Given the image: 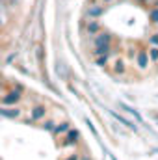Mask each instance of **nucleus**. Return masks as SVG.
<instances>
[{"label":"nucleus","instance_id":"f257e3e1","mask_svg":"<svg viewBox=\"0 0 158 160\" xmlns=\"http://www.w3.org/2000/svg\"><path fill=\"white\" fill-rule=\"evenodd\" d=\"M112 116H114V118H116V119H117L119 123H123V125H126V127H128V128H132V130H136V125H134V123H132V121L125 119V118H123V116H119V114H116V112H112Z\"/></svg>","mask_w":158,"mask_h":160},{"label":"nucleus","instance_id":"f03ea898","mask_svg":"<svg viewBox=\"0 0 158 160\" xmlns=\"http://www.w3.org/2000/svg\"><path fill=\"white\" fill-rule=\"evenodd\" d=\"M108 41H110V36L108 34H102L97 39V47H108Z\"/></svg>","mask_w":158,"mask_h":160},{"label":"nucleus","instance_id":"7ed1b4c3","mask_svg":"<svg viewBox=\"0 0 158 160\" xmlns=\"http://www.w3.org/2000/svg\"><path fill=\"white\" fill-rule=\"evenodd\" d=\"M0 114L2 116H7V118H17L19 116V110H6V108H2Z\"/></svg>","mask_w":158,"mask_h":160},{"label":"nucleus","instance_id":"20e7f679","mask_svg":"<svg viewBox=\"0 0 158 160\" xmlns=\"http://www.w3.org/2000/svg\"><path fill=\"white\" fill-rule=\"evenodd\" d=\"M17 101H19V93H9V97H6V99H4V102H6V104L17 102Z\"/></svg>","mask_w":158,"mask_h":160},{"label":"nucleus","instance_id":"39448f33","mask_svg":"<svg viewBox=\"0 0 158 160\" xmlns=\"http://www.w3.org/2000/svg\"><path fill=\"white\" fill-rule=\"evenodd\" d=\"M32 114H34V118H36V119H39V118H43V114H45V108H43V106H36Z\"/></svg>","mask_w":158,"mask_h":160},{"label":"nucleus","instance_id":"423d86ee","mask_svg":"<svg viewBox=\"0 0 158 160\" xmlns=\"http://www.w3.org/2000/svg\"><path fill=\"white\" fill-rule=\"evenodd\" d=\"M121 106H123V108H125L126 112H130V114H132V116H134V118H136V119H138V121H141V116H140V114H138V112H136L134 108H128L126 104H121ZM141 123H143V121H141Z\"/></svg>","mask_w":158,"mask_h":160},{"label":"nucleus","instance_id":"0eeeda50","mask_svg":"<svg viewBox=\"0 0 158 160\" xmlns=\"http://www.w3.org/2000/svg\"><path fill=\"white\" fill-rule=\"evenodd\" d=\"M138 62H140V65H141V67H145V65H147V54H140Z\"/></svg>","mask_w":158,"mask_h":160},{"label":"nucleus","instance_id":"6e6552de","mask_svg":"<svg viewBox=\"0 0 158 160\" xmlns=\"http://www.w3.org/2000/svg\"><path fill=\"white\" fill-rule=\"evenodd\" d=\"M77 136H78V132H77V130H71V132H69V140H67V142H69V143H73V142L77 140Z\"/></svg>","mask_w":158,"mask_h":160},{"label":"nucleus","instance_id":"1a4fd4ad","mask_svg":"<svg viewBox=\"0 0 158 160\" xmlns=\"http://www.w3.org/2000/svg\"><path fill=\"white\" fill-rule=\"evenodd\" d=\"M151 58H153V60H158V48H153V50H151Z\"/></svg>","mask_w":158,"mask_h":160},{"label":"nucleus","instance_id":"9d476101","mask_svg":"<svg viewBox=\"0 0 158 160\" xmlns=\"http://www.w3.org/2000/svg\"><path fill=\"white\" fill-rule=\"evenodd\" d=\"M89 13H91V15H99L101 9H99V8H93V9H89Z\"/></svg>","mask_w":158,"mask_h":160},{"label":"nucleus","instance_id":"9b49d317","mask_svg":"<svg viewBox=\"0 0 158 160\" xmlns=\"http://www.w3.org/2000/svg\"><path fill=\"white\" fill-rule=\"evenodd\" d=\"M87 28H89V32H95V30H97V28H99V26H97V24H95V22H91V24H89V26H87Z\"/></svg>","mask_w":158,"mask_h":160},{"label":"nucleus","instance_id":"f8f14e48","mask_svg":"<svg viewBox=\"0 0 158 160\" xmlns=\"http://www.w3.org/2000/svg\"><path fill=\"white\" fill-rule=\"evenodd\" d=\"M65 128H67V123H63V125H62V127H58L56 130H58V132H62V130H65Z\"/></svg>","mask_w":158,"mask_h":160},{"label":"nucleus","instance_id":"ddd939ff","mask_svg":"<svg viewBox=\"0 0 158 160\" xmlns=\"http://www.w3.org/2000/svg\"><path fill=\"white\" fill-rule=\"evenodd\" d=\"M153 43H156V45H158V38H156V36L153 38Z\"/></svg>","mask_w":158,"mask_h":160},{"label":"nucleus","instance_id":"4468645a","mask_svg":"<svg viewBox=\"0 0 158 160\" xmlns=\"http://www.w3.org/2000/svg\"><path fill=\"white\" fill-rule=\"evenodd\" d=\"M69 160H77V157H71V158H69Z\"/></svg>","mask_w":158,"mask_h":160}]
</instances>
